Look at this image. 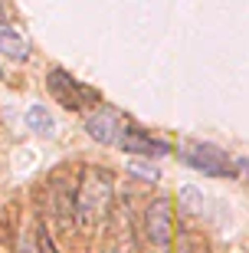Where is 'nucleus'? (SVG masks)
I'll return each instance as SVG.
<instances>
[{
	"label": "nucleus",
	"mask_w": 249,
	"mask_h": 253,
	"mask_svg": "<svg viewBox=\"0 0 249 253\" xmlns=\"http://www.w3.org/2000/svg\"><path fill=\"white\" fill-rule=\"evenodd\" d=\"M46 85H49V92H53V99L63 105V109H69V112H82V109H89V105L102 102V95L95 92L92 85L72 79L66 69H49Z\"/></svg>",
	"instance_id": "obj_3"
},
{
	"label": "nucleus",
	"mask_w": 249,
	"mask_h": 253,
	"mask_svg": "<svg viewBox=\"0 0 249 253\" xmlns=\"http://www.w3.org/2000/svg\"><path fill=\"white\" fill-rule=\"evenodd\" d=\"M23 122H27V128L30 131H36V135H53L56 131V122H53V115H49V109L43 102H33L27 109V115H23Z\"/></svg>",
	"instance_id": "obj_10"
},
{
	"label": "nucleus",
	"mask_w": 249,
	"mask_h": 253,
	"mask_svg": "<svg viewBox=\"0 0 249 253\" xmlns=\"http://www.w3.org/2000/svg\"><path fill=\"white\" fill-rule=\"evenodd\" d=\"M17 250H20V253H36V250H33V240H27V237L17 244Z\"/></svg>",
	"instance_id": "obj_16"
},
{
	"label": "nucleus",
	"mask_w": 249,
	"mask_h": 253,
	"mask_svg": "<svg viewBox=\"0 0 249 253\" xmlns=\"http://www.w3.org/2000/svg\"><path fill=\"white\" fill-rule=\"evenodd\" d=\"M236 168H240V174L249 181V158H236Z\"/></svg>",
	"instance_id": "obj_15"
},
{
	"label": "nucleus",
	"mask_w": 249,
	"mask_h": 253,
	"mask_svg": "<svg viewBox=\"0 0 249 253\" xmlns=\"http://www.w3.org/2000/svg\"><path fill=\"white\" fill-rule=\"evenodd\" d=\"M128 174H135V178L141 181H161V168L157 165H151V158H131L128 161Z\"/></svg>",
	"instance_id": "obj_12"
},
{
	"label": "nucleus",
	"mask_w": 249,
	"mask_h": 253,
	"mask_svg": "<svg viewBox=\"0 0 249 253\" xmlns=\"http://www.w3.org/2000/svg\"><path fill=\"white\" fill-rule=\"evenodd\" d=\"M3 79H7V76H3V66H0V83H3Z\"/></svg>",
	"instance_id": "obj_18"
},
{
	"label": "nucleus",
	"mask_w": 249,
	"mask_h": 253,
	"mask_svg": "<svg viewBox=\"0 0 249 253\" xmlns=\"http://www.w3.org/2000/svg\"><path fill=\"white\" fill-rule=\"evenodd\" d=\"M177 204H180V211L200 217L203 211H207V197H203L200 188H194V184H184V188L177 191Z\"/></svg>",
	"instance_id": "obj_11"
},
{
	"label": "nucleus",
	"mask_w": 249,
	"mask_h": 253,
	"mask_svg": "<svg viewBox=\"0 0 249 253\" xmlns=\"http://www.w3.org/2000/svg\"><path fill=\"white\" fill-rule=\"evenodd\" d=\"M111 201H115V178L108 168H82L79 188H75V227L85 234H95L111 217Z\"/></svg>",
	"instance_id": "obj_1"
},
{
	"label": "nucleus",
	"mask_w": 249,
	"mask_h": 253,
	"mask_svg": "<svg viewBox=\"0 0 249 253\" xmlns=\"http://www.w3.org/2000/svg\"><path fill=\"white\" fill-rule=\"evenodd\" d=\"M144 240L157 250H167L174 240V214H171V197L157 194L144 204Z\"/></svg>",
	"instance_id": "obj_4"
},
{
	"label": "nucleus",
	"mask_w": 249,
	"mask_h": 253,
	"mask_svg": "<svg viewBox=\"0 0 249 253\" xmlns=\"http://www.w3.org/2000/svg\"><path fill=\"white\" fill-rule=\"evenodd\" d=\"M118 148L125 151V155H131V158H164V155H171V145H167V141L154 138L151 131L138 128V125H131V122L121 131Z\"/></svg>",
	"instance_id": "obj_6"
},
{
	"label": "nucleus",
	"mask_w": 249,
	"mask_h": 253,
	"mask_svg": "<svg viewBox=\"0 0 249 253\" xmlns=\"http://www.w3.org/2000/svg\"><path fill=\"white\" fill-rule=\"evenodd\" d=\"M111 237H108V253H135V230H131V214H128V201H121L115 211H111Z\"/></svg>",
	"instance_id": "obj_7"
},
{
	"label": "nucleus",
	"mask_w": 249,
	"mask_h": 253,
	"mask_svg": "<svg viewBox=\"0 0 249 253\" xmlns=\"http://www.w3.org/2000/svg\"><path fill=\"white\" fill-rule=\"evenodd\" d=\"M7 17V3H3V0H0V20Z\"/></svg>",
	"instance_id": "obj_17"
},
{
	"label": "nucleus",
	"mask_w": 249,
	"mask_h": 253,
	"mask_svg": "<svg viewBox=\"0 0 249 253\" xmlns=\"http://www.w3.org/2000/svg\"><path fill=\"white\" fill-rule=\"evenodd\" d=\"M75 188H79V181H75V184H69V181H56L53 184V211H56V217H59L66 227L75 224Z\"/></svg>",
	"instance_id": "obj_8"
},
{
	"label": "nucleus",
	"mask_w": 249,
	"mask_h": 253,
	"mask_svg": "<svg viewBox=\"0 0 249 253\" xmlns=\"http://www.w3.org/2000/svg\"><path fill=\"white\" fill-rule=\"evenodd\" d=\"M180 158H184L187 168L200 171L207 178H236V174H240L236 161L223 148L210 145V141H187L184 148H180Z\"/></svg>",
	"instance_id": "obj_2"
},
{
	"label": "nucleus",
	"mask_w": 249,
	"mask_h": 253,
	"mask_svg": "<svg viewBox=\"0 0 249 253\" xmlns=\"http://www.w3.org/2000/svg\"><path fill=\"white\" fill-rule=\"evenodd\" d=\"M39 253H56V247H53V240H49L46 230H39Z\"/></svg>",
	"instance_id": "obj_14"
},
{
	"label": "nucleus",
	"mask_w": 249,
	"mask_h": 253,
	"mask_svg": "<svg viewBox=\"0 0 249 253\" xmlns=\"http://www.w3.org/2000/svg\"><path fill=\"white\" fill-rule=\"evenodd\" d=\"M125 125H128V119L115 109H108V105H95V112L85 115V131L99 145H118Z\"/></svg>",
	"instance_id": "obj_5"
},
{
	"label": "nucleus",
	"mask_w": 249,
	"mask_h": 253,
	"mask_svg": "<svg viewBox=\"0 0 249 253\" xmlns=\"http://www.w3.org/2000/svg\"><path fill=\"white\" fill-rule=\"evenodd\" d=\"M177 253H207V244H203V237H197V234H184Z\"/></svg>",
	"instance_id": "obj_13"
},
{
	"label": "nucleus",
	"mask_w": 249,
	"mask_h": 253,
	"mask_svg": "<svg viewBox=\"0 0 249 253\" xmlns=\"http://www.w3.org/2000/svg\"><path fill=\"white\" fill-rule=\"evenodd\" d=\"M0 56L13 59V63H27L30 59V40L13 27L0 23Z\"/></svg>",
	"instance_id": "obj_9"
}]
</instances>
